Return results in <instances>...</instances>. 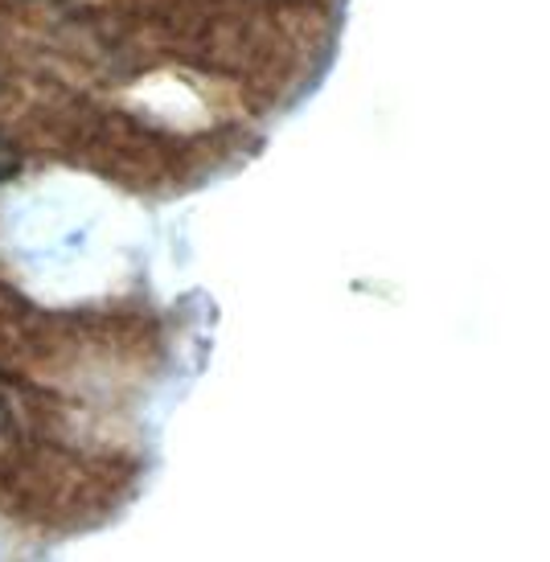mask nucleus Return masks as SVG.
I'll use <instances>...</instances> for the list:
<instances>
[{"instance_id": "f257e3e1", "label": "nucleus", "mask_w": 550, "mask_h": 562, "mask_svg": "<svg viewBox=\"0 0 550 562\" xmlns=\"http://www.w3.org/2000/svg\"><path fill=\"white\" fill-rule=\"evenodd\" d=\"M9 427V411H4V403H0V431Z\"/></svg>"}]
</instances>
